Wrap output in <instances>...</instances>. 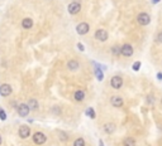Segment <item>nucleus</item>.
Here are the masks:
<instances>
[{"label": "nucleus", "mask_w": 162, "mask_h": 146, "mask_svg": "<svg viewBox=\"0 0 162 146\" xmlns=\"http://www.w3.org/2000/svg\"><path fill=\"white\" fill-rule=\"evenodd\" d=\"M137 20L141 25H148L151 23V17L147 14V13H141V14L137 17Z\"/></svg>", "instance_id": "1"}, {"label": "nucleus", "mask_w": 162, "mask_h": 146, "mask_svg": "<svg viewBox=\"0 0 162 146\" xmlns=\"http://www.w3.org/2000/svg\"><path fill=\"white\" fill-rule=\"evenodd\" d=\"M120 54L124 57H132L133 56V48L131 44H124L120 47Z\"/></svg>", "instance_id": "4"}, {"label": "nucleus", "mask_w": 162, "mask_h": 146, "mask_svg": "<svg viewBox=\"0 0 162 146\" xmlns=\"http://www.w3.org/2000/svg\"><path fill=\"white\" fill-rule=\"evenodd\" d=\"M9 94H12V87L10 86H9L8 83L0 86V96L6 97V96H9Z\"/></svg>", "instance_id": "10"}, {"label": "nucleus", "mask_w": 162, "mask_h": 146, "mask_svg": "<svg viewBox=\"0 0 162 146\" xmlns=\"http://www.w3.org/2000/svg\"><path fill=\"white\" fill-rule=\"evenodd\" d=\"M157 78H158V79H162V73H158V74H157Z\"/></svg>", "instance_id": "27"}, {"label": "nucleus", "mask_w": 162, "mask_h": 146, "mask_svg": "<svg viewBox=\"0 0 162 146\" xmlns=\"http://www.w3.org/2000/svg\"><path fill=\"white\" fill-rule=\"evenodd\" d=\"M104 130H105L106 134H113V132L115 131V125H114L113 122H109L104 126Z\"/></svg>", "instance_id": "13"}, {"label": "nucleus", "mask_w": 162, "mask_h": 146, "mask_svg": "<svg viewBox=\"0 0 162 146\" xmlns=\"http://www.w3.org/2000/svg\"><path fill=\"white\" fill-rule=\"evenodd\" d=\"M108 37H109V34H108L106 30L104 29H99L95 31V38H96L98 40H100V42H105L108 39Z\"/></svg>", "instance_id": "6"}, {"label": "nucleus", "mask_w": 162, "mask_h": 146, "mask_svg": "<svg viewBox=\"0 0 162 146\" xmlns=\"http://www.w3.org/2000/svg\"><path fill=\"white\" fill-rule=\"evenodd\" d=\"M157 42L158 43H162V31L157 35Z\"/></svg>", "instance_id": "25"}, {"label": "nucleus", "mask_w": 162, "mask_h": 146, "mask_svg": "<svg viewBox=\"0 0 162 146\" xmlns=\"http://www.w3.org/2000/svg\"><path fill=\"white\" fill-rule=\"evenodd\" d=\"M79 66H80V64H79V62L77 61H74V59L67 63V67H68L70 71H76V69L79 68Z\"/></svg>", "instance_id": "14"}, {"label": "nucleus", "mask_w": 162, "mask_h": 146, "mask_svg": "<svg viewBox=\"0 0 162 146\" xmlns=\"http://www.w3.org/2000/svg\"><path fill=\"white\" fill-rule=\"evenodd\" d=\"M89 29H90V27H89L87 23H80L76 27V31H77L80 35H85V34L89 31Z\"/></svg>", "instance_id": "8"}, {"label": "nucleus", "mask_w": 162, "mask_h": 146, "mask_svg": "<svg viewBox=\"0 0 162 146\" xmlns=\"http://www.w3.org/2000/svg\"><path fill=\"white\" fill-rule=\"evenodd\" d=\"M158 1H160V0H152V3H153V4H157Z\"/></svg>", "instance_id": "28"}, {"label": "nucleus", "mask_w": 162, "mask_h": 146, "mask_svg": "<svg viewBox=\"0 0 162 146\" xmlns=\"http://www.w3.org/2000/svg\"><path fill=\"white\" fill-rule=\"evenodd\" d=\"M46 140H47L46 135L42 134V132H36V134L33 135V141H34V144H37V145H43L44 142H46Z\"/></svg>", "instance_id": "5"}, {"label": "nucleus", "mask_w": 162, "mask_h": 146, "mask_svg": "<svg viewBox=\"0 0 162 146\" xmlns=\"http://www.w3.org/2000/svg\"><path fill=\"white\" fill-rule=\"evenodd\" d=\"M112 53L114 56H119L120 54V47L119 46H113L112 47Z\"/></svg>", "instance_id": "20"}, {"label": "nucleus", "mask_w": 162, "mask_h": 146, "mask_svg": "<svg viewBox=\"0 0 162 146\" xmlns=\"http://www.w3.org/2000/svg\"><path fill=\"white\" fill-rule=\"evenodd\" d=\"M28 104V107H29V110H38V102H37V100H33V98H32V100H29V102L27 103Z\"/></svg>", "instance_id": "16"}, {"label": "nucleus", "mask_w": 162, "mask_h": 146, "mask_svg": "<svg viewBox=\"0 0 162 146\" xmlns=\"http://www.w3.org/2000/svg\"><path fill=\"white\" fill-rule=\"evenodd\" d=\"M60 136H61V140H63V141H65V140H67V135H63V132H61V134H60Z\"/></svg>", "instance_id": "24"}, {"label": "nucleus", "mask_w": 162, "mask_h": 146, "mask_svg": "<svg viewBox=\"0 0 162 146\" xmlns=\"http://www.w3.org/2000/svg\"><path fill=\"white\" fill-rule=\"evenodd\" d=\"M86 115L90 117V119H95V117H96V115H95V111H94L93 107H89V108L86 110Z\"/></svg>", "instance_id": "18"}, {"label": "nucleus", "mask_w": 162, "mask_h": 146, "mask_svg": "<svg viewBox=\"0 0 162 146\" xmlns=\"http://www.w3.org/2000/svg\"><path fill=\"white\" fill-rule=\"evenodd\" d=\"M74 146H85V140L82 137L76 139L75 142H74Z\"/></svg>", "instance_id": "19"}, {"label": "nucleus", "mask_w": 162, "mask_h": 146, "mask_svg": "<svg viewBox=\"0 0 162 146\" xmlns=\"http://www.w3.org/2000/svg\"><path fill=\"white\" fill-rule=\"evenodd\" d=\"M132 68H133V71H139V68H141V62H136Z\"/></svg>", "instance_id": "22"}, {"label": "nucleus", "mask_w": 162, "mask_h": 146, "mask_svg": "<svg viewBox=\"0 0 162 146\" xmlns=\"http://www.w3.org/2000/svg\"><path fill=\"white\" fill-rule=\"evenodd\" d=\"M22 27L24 28V29H31L32 27H33V20H32L31 18H25L22 20Z\"/></svg>", "instance_id": "12"}, {"label": "nucleus", "mask_w": 162, "mask_h": 146, "mask_svg": "<svg viewBox=\"0 0 162 146\" xmlns=\"http://www.w3.org/2000/svg\"><path fill=\"white\" fill-rule=\"evenodd\" d=\"M124 146H136V140L133 137H127L124 140Z\"/></svg>", "instance_id": "17"}, {"label": "nucleus", "mask_w": 162, "mask_h": 146, "mask_svg": "<svg viewBox=\"0 0 162 146\" xmlns=\"http://www.w3.org/2000/svg\"><path fill=\"white\" fill-rule=\"evenodd\" d=\"M77 48H79V49H80V50H81V52H84V50H85V48H84V46H82V44H81V43H79V44H77Z\"/></svg>", "instance_id": "26"}, {"label": "nucleus", "mask_w": 162, "mask_h": 146, "mask_svg": "<svg viewBox=\"0 0 162 146\" xmlns=\"http://www.w3.org/2000/svg\"><path fill=\"white\" fill-rule=\"evenodd\" d=\"M0 120L1 121H5L6 120V115H5V111L3 108H0Z\"/></svg>", "instance_id": "21"}, {"label": "nucleus", "mask_w": 162, "mask_h": 146, "mask_svg": "<svg viewBox=\"0 0 162 146\" xmlns=\"http://www.w3.org/2000/svg\"><path fill=\"white\" fill-rule=\"evenodd\" d=\"M99 144H100V146H104V144H103V140H100V141H99Z\"/></svg>", "instance_id": "29"}, {"label": "nucleus", "mask_w": 162, "mask_h": 146, "mask_svg": "<svg viewBox=\"0 0 162 146\" xmlns=\"http://www.w3.org/2000/svg\"><path fill=\"white\" fill-rule=\"evenodd\" d=\"M161 103H162V100H161Z\"/></svg>", "instance_id": "31"}, {"label": "nucleus", "mask_w": 162, "mask_h": 146, "mask_svg": "<svg viewBox=\"0 0 162 146\" xmlns=\"http://www.w3.org/2000/svg\"><path fill=\"white\" fill-rule=\"evenodd\" d=\"M0 145H1V136H0Z\"/></svg>", "instance_id": "30"}, {"label": "nucleus", "mask_w": 162, "mask_h": 146, "mask_svg": "<svg viewBox=\"0 0 162 146\" xmlns=\"http://www.w3.org/2000/svg\"><path fill=\"white\" fill-rule=\"evenodd\" d=\"M18 134H19V136H20L22 139L29 137V135H31V129H29V126L22 125L20 127H19V130H18Z\"/></svg>", "instance_id": "3"}, {"label": "nucleus", "mask_w": 162, "mask_h": 146, "mask_svg": "<svg viewBox=\"0 0 162 146\" xmlns=\"http://www.w3.org/2000/svg\"><path fill=\"white\" fill-rule=\"evenodd\" d=\"M74 97H75V100H76V101H82V100L85 98V92H84V91H81V90L76 91L75 93H74Z\"/></svg>", "instance_id": "15"}, {"label": "nucleus", "mask_w": 162, "mask_h": 146, "mask_svg": "<svg viewBox=\"0 0 162 146\" xmlns=\"http://www.w3.org/2000/svg\"><path fill=\"white\" fill-rule=\"evenodd\" d=\"M96 76H98V79H99V81L103 79V72H101L99 68H96Z\"/></svg>", "instance_id": "23"}, {"label": "nucleus", "mask_w": 162, "mask_h": 146, "mask_svg": "<svg viewBox=\"0 0 162 146\" xmlns=\"http://www.w3.org/2000/svg\"><path fill=\"white\" fill-rule=\"evenodd\" d=\"M110 103H112L114 107H122L124 102H123V100L120 97L114 96V97H112V100H110Z\"/></svg>", "instance_id": "11"}, {"label": "nucleus", "mask_w": 162, "mask_h": 146, "mask_svg": "<svg viewBox=\"0 0 162 146\" xmlns=\"http://www.w3.org/2000/svg\"><path fill=\"white\" fill-rule=\"evenodd\" d=\"M110 84H112L113 88L119 90V88L123 86V79H122V77H120V76H114V77H112V79H110Z\"/></svg>", "instance_id": "2"}, {"label": "nucleus", "mask_w": 162, "mask_h": 146, "mask_svg": "<svg viewBox=\"0 0 162 146\" xmlns=\"http://www.w3.org/2000/svg\"><path fill=\"white\" fill-rule=\"evenodd\" d=\"M81 10V5H80V3H71V4L68 5V13L70 14H77V13H80Z\"/></svg>", "instance_id": "9"}, {"label": "nucleus", "mask_w": 162, "mask_h": 146, "mask_svg": "<svg viewBox=\"0 0 162 146\" xmlns=\"http://www.w3.org/2000/svg\"><path fill=\"white\" fill-rule=\"evenodd\" d=\"M18 113L20 117H27L28 113H29V107H28L27 103H20L18 106Z\"/></svg>", "instance_id": "7"}]
</instances>
